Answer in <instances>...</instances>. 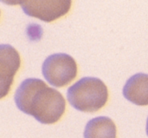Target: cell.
I'll return each instance as SVG.
<instances>
[{
  "label": "cell",
  "mask_w": 148,
  "mask_h": 138,
  "mask_svg": "<svg viewBox=\"0 0 148 138\" xmlns=\"http://www.w3.org/2000/svg\"><path fill=\"white\" fill-rule=\"evenodd\" d=\"M67 98L75 110L93 113L106 105L108 100V90L99 78L83 77L68 89Z\"/></svg>",
  "instance_id": "cell-2"
},
{
  "label": "cell",
  "mask_w": 148,
  "mask_h": 138,
  "mask_svg": "<svg viewBox=\"0 0 148 138\" xmlns=\"http://www.w3.org/2000/svg\"><path fill=\"white\" fill-rule=\"evenodd\" d=\"M83 136L84 138H116V125L109 117H98L88 122Z\"/></svg>",
  "instance_id": "cell-7"
},
{
  "label": "cell",
  "mask_w": 148,
  "mask_h": 138,
  "mask_svg": "<svg viewBox=\"0 0 148 138\" xmlns=\"http://www.w3.org/2000/svg\"><path fill=\"white\" fill-rule=\"evenodd\" d=\"M24 13L31 17L50 23L65 16L71 8V1H22Z\"/></svg>",
  "instance_id": "cell-4"
},
{
  "label": "cell",
  "mask_w": 148,
  "mask_h": 138,
  "mask_svg": "<svg viewBox=\"0 0 148 138\" xmlns=\"http://www.w3.org/2000/svg\"><path fill=\"white\" fill-rule=\"evenodd\" d=\"M146 130H147V134L148 136V117H147V128H146Z\"/></svg>",
  "instance_id": "cell-8"
},
{
  "label": "cell",
  "mask_w": 148,
  "mask_h": 138,
  "mask_svg": "<svg viewBox=\"0 0 148 138\" xmlns=\"http://www.w3.org/2000/svg\"><path fill=\"white\" fill-rule=\"evenodd\" d=\"M123 96L135 105H148L147 74L137 73L128 78L123 87Z\"/></svg>",
  "instance_id": "cell-6"
},
{
  "label": "cell",
  "mask_w": 148,
  "mask_h": 138,
  "mask_svg": "<svg viewBox=\"0 0 148 138\" xmlns=\"http://www.w3.org/2000/svg\"><path fill=\"white\" fill-rule=\"evenodd\" d=\"M21 65L17 50L10 44L0 45V76L1 98L6 97L11 88L14 77Z\"/></svg>",
  "instance_id": "cell-5"
},
{
  "label": "cell",
  "mask_w": 148,
  "mask_h": 138,
  "mask_svg": "<svg viewBox=\"0 0 148 138\" xmlns=\"http://www.w3.org/2000/svg\"><path fill=\"white\" fill-rule=\"evenodd\" d=\"M14 100L22 112L42 124H56L66 110L62 95L39 78L23 80L16 90Z\"/></svg>",
  "instance_id": "cell-1"
},
{
  "label": "cell",
  "mask_w": 148,
  "mask_h": 138,
  "mask_svg": "<svg viewBox=\"0 0 148 138\" xmlns=\"http://www.w3.org/2000/svg\"><path fill=\"white\" fill-rule=\"evenodd\" d=\"M42 72L50 85L61 88L68 85L76 77L77 64L71 56L66 53H56L44 60Z\"/></svg>",
  "instance_id": "cell-3"
}]
</instances>
